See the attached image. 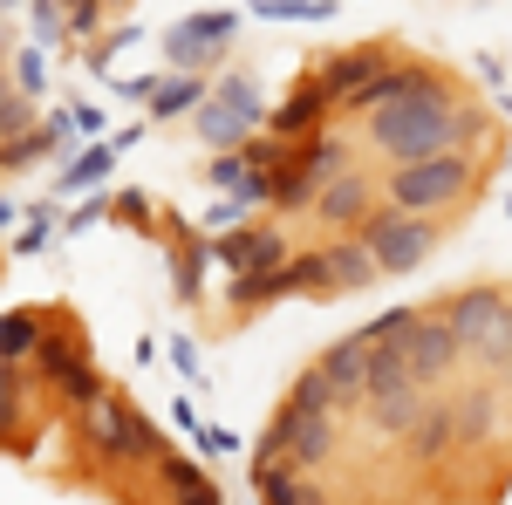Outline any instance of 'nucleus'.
<instances>
[{
  "instance_id": "f257e3e1",
  "label": "nucleus",
  "mask_w": 512,
  "mask_h": 505,
  "mask_svg": "<svg viewBox=\"0 0 512 505\" xmlns=\"http://www.w3.org/2000/svg\"><path fill=\"white\" fill-rule=\"evenodd\" d=\"M362 123H369V144L390 157V164L451 151L458 137H472V110H465V103H451V89H444L437 69H424L417 89H403V96H390V103H376Z\"/></svg>"
},
{
  "instance_id": "f03ea898",
  "label": "nucleus",
  "mask_w": 512,
  "mask_h": 505,
  "mask_svg": "<svg viewBox=\"0 0 512 505\" xmlns=\"http://www.w3.org/2000/svg\"><path fill=\"white\" fill-rule=\"evenodd\" d=\"M76 430H82V444H89L103 465H158L164 458V430L151 424L130 396H117V389H103L96 403H82Z\"/></svg>"
},
{
  "instance_id": "7ed1b4c3",
  "label": "nucleus",
  "mask_w": 512,
  "mask_h": 505,
  "mask_svg": "<svg viewBox=\"0 0 512 505\" xmlns=\"http://www.w3.org/2000/svg\"><path fill=\"white\" fill-rule=\"evenodd\" d=\"M424 403H431V396H424V383H417L410 362H403V335H396V342H369V383H362L369 430H376L383 444H403V430L417 424Z\"/></svg>"
},
{
  "instance_id": "20e7f679",
  "label": "nucleus",
  "mask_w": 512,
  "mask_h": 505,
  "mask_svg": "<svg viewBox=\"0 0 512 505\" xmlns=\"http://www.w3.org/2000/svg\"><path fill=\"white\" fill-rule=\"evenodd\" d=\"M437 308L451 314L465 355H478V369L492 383H506L512 376V294H499V287H465V294H451Z\"/></svg>"
},
{
  "instance_id": "39448f33",
  "label": "nucleus",
  "mask_w": 512,
  "mask_h": 505,
  "mask_svg": "<svg viewBox=\"0 0 512 505\" xmlns=\"http://www.w3.org/2000/svg\"><path fill=\"white\" fill-rule=\"evenodd\" d=\"M335 444H342L335 403H280L274 430H267V437H260V451H253V471L274 465V458H294L301 471H315V465L335 458Z\"/></svg>"
},
{
  "instance_id": "423d86ee",
  "label": "nucleus",
  "mask_w": 512,
  "mask_h": 505,
  "mask_svg": "<svg viewBox=\"0 0 512 505\" xmlns=\"http://www.w3.org/2000/svg\"><path fill=\"white\" fill-rule=\"evenodd\" d=\"M472 192V164L458 151H431V157H403L390 171V205H403V212H424V219H437L444 205H458V198Z\"/></svg>"
},
{
  "instance_id": "0eeeda50",
  "label": "nucleus",
  "mask_w": 512,
  "mask_h": 505,
  "mask_svg": "<svg viewBox=\"0 0 512 505\" xmlns=\"http://www.w3.org/2000/svg\"><path fill=\"white\" fill-rule=\"evenodd\" d=\"M198 137L205 144H239V137H253V130H267V96H260V82L246 76V69H233V76H219L212 89H205V103L192 110Z\"/></svg>"
},
{
  "instance_id": "6e6552de",
  "label": "nucleus",
  "mask_w": 512,
  "mask_h": 505,
  "mask_svg": "<svg viewBox=\"0 0 512 505\" xmlns=\"http://www.w3.org/2000/svg\"><path fill=\"white\" fill-rule=\"evenodd\" d=\"M355 233H362L369 253H376L383 273H417L424 260H431V246H437V226L424 219V212H403V205H376Z\"/></svg>"
},
{
  "instance_id": "1a4fd4ad",
  "label": "nucleus",
  "mask_w": 512,
  "mask_h": 505,
  "mask_svg": "<svg viewBox=\"0 0 512 505\" xmlns=\"http://www.w3.org/2000/svg\"><path fill=\"white\" fill-rule=\"evenodd\" d=\"M35 376L55 389V396H62L69 410L96 403V396L110 389L103 376H96V362H89V349H82V335H69V328H48V335H41V349H35Z\"/></svg>"
},
{
  "instance_id": "9d476101",
  "label": "nucleus",
  "mask_w": 512,
  "mask_h": 505,
  "mask_svg": "<svg viewBox=\"0 0 512 505\" xmlns=\"http://www.w3.org/2000/svg\"><path fill=\"white\" fill-rule=\"evenodd\" d=\"M233 35H239V7H198L185 21H171V35H164V69H212Z\"/></svg>"
},
{
  "instance_id": "9b49d317",
  "label": "nucleus",
  "mask_w": 512,
  "mask_h": 505,
  "mask_svg": "<svg viewBox=\"0 0 512 505\" xmlns=\"http://www.w3.org/2000/svg\"><path fill=\"white\" fill-rule=\"evenodd\" d=\"M287 253H294V239L280 233V219H239V226H226V233L212 239V260L226 273H267Z\"/></svg>"
},
{
  "instance_id": "f8f14e48",
  "label": "nucleus",
  "mask_w": 512,
  "mask_h": 505,
  "mask_svg": "<svg viewBox=\"0 0 512 505\" xmlns=\"http://www.w3.org/2000/svg\"><path fill=\"white\" fill-rule=\"evenodd\" d=\"M458 355H465V342H458V328H451V314H417V328L403 335V362H410V376L424 389H437L451 369H458Z\"/></svg>"
},
{
  "instance_id": "ddd939ff",
  "label": "nucleus",
  "mask_w": 512,
  "mask_h": 505,
  "mask_svg": "<svg viewBox=\"0 0 512 505\" xmlns=\"http://www.w3.org/2000/svg\"><path fill=\"white\" fill-rule=\"evenodd\" d=\"M328 117H335V96H328V82L308 69V76H301L274 103V110H267V130H274V137H287V144H301V137H308V130H321Z\"/></svg>"
},
{
  "instance_id": "4468645a",
  "label": "nucleus",
  "mask_w": 512,
  "mask_h": 505,
  "mask_svg": "<svg viewBox=\"0 0 512 505\" xmlns=\"http://www.w3.org/2000/svg\"><path fill=\"white\" fill-rule=\"evenodd\" d=\"M308 212H315L321 226H335V233H355V226L376 212V185H369L355 164H342V171H335V178L315 192V205H308Z\"/></svg>"
},
{
  "instance_id": "2eb2a0df",
  "label": "nucleus",
  "mask_w": 512,
  "mask_h": 505,
  "mask_svg": "<svg viewBox=\"0 0 512 505\" xmlns=\"http://www.w3.org/2000/svg\"><path fill=\"white\" fill-rule=\"evenodd\" d=\"M451 403H458V451H492L499 430H506V396H499V383L485 376V383H472L465 396H451Z\"/></svg>"
},
{
  "instance_id": "dca6fc26",
  "label": "nucleus",
  "mask_w": 512,
  "mask_h": 505,
  "mask_svg": "<svg viewBox=\"0 0 512 505\" xmlns=\"http://www.w3.org/2000/svg\"><path fill=\"white\" fill-rule=\"evenodd\" d=\"M458 451V403H424L417 424L403 430V458L410 465H444Z\"/></svg>"
},
{
  "instance_id": "f3484780",
  "label": "nucleus",
  "mask_w": 512,
  "mask_h": 505,
  "mask_svg": "<svg viewBox=\"0 0 512 505\" xmlns=\"http://www.w3.org/2000/svg\"><path fill=\"white\" fill-rule=\"evenodd\" d=\"M315 369H321V383H328V396H335V410H355L362 403V383H369V342L362 335H342Z\"/></svg>"
},
{
  "instance_id": "a211bd4d",
  "label": "nucleus",
  "mask_w": 512,
  "mask_h": 505,
  "mask_svg": "<svg viewBox=\"0 0 512 505\" xmlns=\"http://www.w3.org/2000/svg\"><path fill=\"white\" fill-rule=\"evenodd\" d=\"M390 62H396V55L383 48V41H362V48H335V55H321V62H315V76L328 82V96L342 103L349 89H362V82L376 76V69H390Z\"/></svg>"
},
{
  "instance_id": "6ab92c4d",
  "label": "nucleus",
  "mask_w": 512,
  "mask_h": 505,
  "mask_svg": "<svg viewBox=\"0 0 512 505\" xmlns=\"http://www.w3.org/2000/svg\"><path fill=\"white\" fill-rule=\"evenodd\" d=\"M171 233H178V239H171V294L192 308L198 294H205V267H219V260H212V239H205V233L178 226V219H171Z\"/></svg>"
},
{
  "instance_id": "aec40b11",
  "label": "nucleus",
  "mask_w": 512,
  "mask_h": 505,
  "mask_svg": "<svg viewBox=\"0 0 512 505\" xmlns=\"http://www.w3.org/2000/svg\"><path fill=\"white\" fill-rule=\"evenodd\" d=\"M205 69H164L158 82H151V103H144V117L151 123H178V117H192L198 103H205Z\"/></svg>"
},
{
  "instance_id": "412c9836",
  "label": "nucleus",
  "mask_w": 512,
  "mask_h": 505,
  "mask_svg": "<svg viewBox=\"0 0 512 505\" xmlns=\"http://www.w3.org/2000/svg\"><path fill=\"white\" fill-rule=\"evenodd\" d=\"M321 253H328V287H335V294H362L369 280H383V267H376V253L362 246V233H335Z\"/></svg>"
},
{
  "instance_id": "4be33fe9",
  "label": "nucleus",
  "mask_w": 512,
  "mask_h": 505,
  "mask_svg": "<svg viewBox=\"0 0 512 505\" xmlns=\"http://www.w3.org/2000/svg\"><path fill=\"white\" fill-rule=\"evenodd\" d=\"M158 471H164V478H158V499H198V505L219 499V485H212L205 465H192V458H171V451H164Z\"/></svg>"
},
{
  "instance_id": "5701e85b",
  "label": "nucleus",
  "mask_w": 512,
  "mask_h": 505,
  "mask_svg": "<svg viewBox=\"0 0 512 505\" xmlns=\"http://www.w3.org/2000/svg\"><path fill=\"white\" fill-rule=\"evenodd\" d=\"M41 335H48L41 308H7L0 314V355H7V362H35Z\"/></svg>"
},
{
  "instance_id": "b1692460",
  "label": "nucleus",
  "mask_w": 512,
  "mask_h": 505,
  "mask_svg": "<svg viewBox=\"0 0 512 505\" xmlns=\"http://www.w3.org/2000/svg\"><path fill=\"white\" fill-rule=\"evenodd\" d=\"M55 130L48 123H28V130H14V137H0V171H35L41 157H55Z\"/></svg>"
},
{
  "instance_id": "393cba45",
  "label": "nucleus",
  "mask_w": 512,
  "mask_h": 505,
  "mask_svg": "<svg viewBox=\"0 0 512 505\" xmlns=\"http://www.w3.org/2000/svg\"><path fill=\"white\" fill-rule=\"evenodd\" d=\"M110 164H117L110 137H103V144H89V151H76L69 164H62V198H69V192H89V185H103V178H110Z\"/></svg>"
},
{
  "instance_id": "a878e982",
  "label": "nucleus",
  "mask_w": 512,
  "mask_h": 505,
  "mask_svg": "<svg viewBox=\"0 0 512 505\" xmlns=\"http://www.w3.org/2000/svg\"><path fill=\"white\" fill-rule=\"evenodd\" d=\"M0 451H21V362L0 355Z\"/></svg>"
},
{
  "instance_id": "bb28decb",
  "label": "nucleus",
  "mask_w": 512,
  "mask_h": 505,
  "mask_svg": "<svg viewBox=\"0 0 512 505\" xmlns=\"http://www.w3.org/2000/svg\"><path fill=\"white\" fill-rule=\"evenodd\" d=\"M48 239H55V205H48V198H35V205H28V226L14 233V260L48 253Z\"/></svg>"
},
{
  "instance_id": "cd10ccee",
  "label": "nucleus",
  "mask_w": 512,
  "mask_h": 505,
  "mask_svg": "<svg viewBox=\"0 0 512 505\" xmlns=\"http://www.w3.org/2000/svg\"><path fill=\"white\" fill-rule=\"evenodd\" d=\"M260 21H335V0H253Z\"/></svg>"
},
{
  "instance_id": "c85d7f7f",
  "label": "nucleus",
  "mask_w": 512,
  "mask_h": 505,
  "mask_svg": "<svg viewBox=\"0 0 512 505\" xmlns=\"http://www.w3.org/2000/svg\"><path fill=\"white\" fill-rule=\"evenodd\" d=\"M14 89L35 96V103L48 96V48H41V41L35 48H14Z\"/></svg>"
},
{
  "instance_id": "c756f323",
  "label": "nucleus",
  "mask_w": 512,
  "mask_h": 505,
  "mask_svg": "<svg viewBox=\"0 0 512 505\" xmlns=\"http://www.w3.org/2000/svg\"><path fill=\"white\" fill-rule=\"evenodd\" d=\"M110 219L117 226H137V233H158V212H151V192H110Z\"/></svg>"
},
{
  "instance_id": "7c9ffc66",
  "label": "nucleus",
  "mask_w": 512,
  "mask_h": 505,
  "mask_svg": "<svg viewBox=\"0 0 512 505\" xmlns=\"http://www.w3.org/2000/svg\"><path fill=\"white\" fill-rule=\"evenodd\" d=\"M28 14H35V41H41V48H62V41H69V14H62V0H28Z\"/></svg>"
},
{
  "instance_id": "2f4dec72",
  "label": "nucleus",
  "mask_w": 512,
  "mask_h": 505,
  "mask_svg": "<svg viewBox=\"0 0 512 505\" xmlns=\"http://www.w3.org/2000/svg\"><path fill=\"white\" fill-rule=\"evenodd\" d=\"M417 314H424V308H390V314H376V321H362L355 335H362V342H396V335L417 328Z\"/></svg>"
},
{
  "instance_id": "473e14b6",
  "label": "nucleus",
  "mask_w": 512,
  "mask_h": 505,
  "mask_svg": "<svg viewBox=\"0 0 512 505\" xmlns=\"http://www.w3.org/2000/svg\"><path fill=\"white\" fill-rule=\"evenodd\" d=\"M164 355H171V369H178L192 389L205 383V362H198V342H192V335H171V342H164Z\"/></svg>"
},
{
  "instance_id": "72a5a7b5",
  "label": "nucleus",
  "mask_w": 512,
  "mask_h": 505,
  "mask_svg": "<svg viewBox=\"0 0 512 505\" xmlns=\"http://www.w3.org/2000/svg\"><path fill=\"white\" fill-rule=\"evenodd\" d=\"M96 219H110V192H103V198H89V205H76V212H62V219H55V233H62V239H76V233H89Z\"/></svg>"
},
{
  "instance_id": "f704fd0d",
  "label": "nucleus",
  "mask_w": 512,
  "mask_h": 505,
  "mask_svg": "<svg viewBox=\"0 0 512 505\" xmlns=\"http://www.w3.org/2000/svg\"><path fill=\"white\" fill-rule=\"evenodd\" d=\"M137 41H144V28H137V21H123L117 35H103L96 48H89V62H96V69H110V62H117L123 48H137Z\"/></svg>"
},
{
  "instance_id": "c9c22d12",
  "label": "nucleus",
  "mask_w": 512,
  "mask_h": 505,
  "mask_svg": "<svg viewBox=\"0 0 512 505\" xmlns=\"http://www.w3.org/2000/svg\"><path fill=\"white\" fill-rule=\"evenodd\" d=\"M35 123V96H21V89H7L0 96V137H14V130H28Z\"/></svg>"
},
{
  "instance_id": "e433bc0d",
  "label": "nucleus",
  "mask_w": 512,
  "mask_h": 505,
  "mask_svg": "<svg viewBox=\"0 0 512 505\" xmlns=\"http://www.w3.org/2000/svg\"><path fill=\"white\" fill-rule=\"evenodd\" d=\"M103 14H110L103 0H76V7H69V41H89L96 28H103Z\"/></svg>"
},
{
  "instance_id": "4c0bfd02",
  "label": "nucleus",
  "mask_w": 512,
  "mask_h": 505,
  "mask_svg": "<svg viewBox=\"0 0 512 505\" xmlns=\"http://www.w3.org/2000/svg\"><path fill=\"white\" fill-rule=\"evenodd\" d=\"M192 437H198V458H233V451H239V437H233V430H219V424H198Z\"/></svg>"
},
{
  "instance_id": "58836bf2",
  "label": "nucleus",
  "mask_w": 512,
  "mask_h": 505,
  "mask_svg": "<svg viewBox=\"0 0 512 505\" xmlns=\"http://www.w3.org/2000/svg\"><path fill=\"white\" fill-rule=\"evenodd\" d=\"M239 219H253V205H239V198L226 192L212 212H205V233H226V226H239Z\"/></svg>"
},
{
  "instance_id": "ea45409f",
  "label": "nucleus",
  "mask_w": 512,
  "mask_h": 505,
  "mask_svg": "<svg viewBox=\"0 0 512 505\" xmlns=\"http://www.w3.org/2000/svg\"><path fill=\"white\" fill-rule=\"evenodd\" d=\"M151 82H158V76H123V82H117V96H123V103H137V110H144V103H151Z\"/></svg>"
},
{
  "instance_id": "a19ab883",
  "label": "nucleus",
  "mask_w": 512,
  "mask_h": 505,
  "mask_svg": "<svg viewBox=\"0 0 512 505\" xmlns=\"http://www.w3.org/2000/svg\"><path fill=\"white\" fill-rule=\"evenodd\" d=\"M69 117H76V137H103V110L96 103H76Z\"/></svg>"
},
{
  "instance_id": "79ce46f5",
  "label": "nucleus",
  "mask_w": 512,
  "mask_h": 505,
  "mask_svg": "<svg viewBox=\"0 0 512 505\" xmlns=\"http://www.w3.org/2000/svg\"><path fill=\"white\" fill-rule=\"evenodd\" d=\"M137 144H144V123H130V130H110V151H137Z\"/></svg>"
},
{
  "instance_id": "37998d69",
  "label": "nucleus",
  "mask_w": 512,
  "mask_h": 505,
  "mask_svg": "<svg viewBox=\"0 0 512 505\" xmlns=\"http://www.w3.org/2000/svg\"><path fill=\"white\" fill-rule=\"evenodd\" d=\"M171 417H178L185 430H198V424H205V417H198V403H192V396H178V403H171Z\"/></svg>"
},
{
  "instance_id": "c03bdc74",
  "label": "nucleus",
  "mask_w": 512,
  "mask_h": 505,
  "mask_svg": "<svg viewBox=\"0 0 512 505\" xmlns=\"http://www.w3.org/2000/svg\"><path fill=\"white\" fill-rule=\"evenodd\" d=\"M7 226H14V198H0V233H7Z\"/></svg>"
},
{
  "instance_id": "a18cd8bd",
  "label": "nucleus",
  "mask_w": 512,
  "mask_h": 505,
  "mask_svg": "<svg viewBox=\"0 0 512 505\" xmlns=\"http://www.w3.org/2000/svg\"><path fill=\"white\" fill-rule=\"evenodd\" d=\"M103 7H130V0H103Z\"/></svg>"
},
{
  "instance_id": "49530a36",
  "label": "nucleus",
  "mask_w": 512,
  "mask_h": 505,
  "mask_svg": "<svg viewBox=\"0 0 512 505\" xmlns=\"http://www.w3.org/2000/svg\"><path fill=\"white\" fill-rule=\"evenodd\" d=\"M0 7H21V0H0Z\"/></svg>"
},
{
  "instance_id": "de8ad7c7",
  "label": "nucleus",
  "mask_w": 512,
  "mask_h": 505,
  "mask_svg": "<svg viewBox=\"0 0 512 505\" xmlns=\"http://www.w3.org/2000/svg\"><path fill=\"white\" fill-rule=\"evenodd\" d=\"M69 7H76V0H62V14H69Z\"/></svg>"
},
{
  "instance_id": "09e8293b",
  "label": "nucleus",
  "mask_w": 512,
  "mask_h": 505,
  "mask_svg": "<svg viewBox=\"0 0 512 505\" xmlns=\"http://www.w3.org/2000/svg\"><path fill=\"white\" fill-rule=\"evenodd\" d=\"M506 219H512V198H506Z\"/></svg>"
}]
</instances>
